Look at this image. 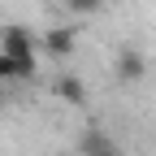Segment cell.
I'll use <instances>...</instances> for the list:
<instances>
[{
    "label": "cell",
    "instance_id": "6da1fadb",
    "mask_svg": "<svg viewBox=\"0 0 156 156\" xmlns=\"http://www.w3.org/2000/svg\"><path fill=\"white\" fill-rule=\"evenodd\" d=\"M0 52L17 56V61H39V35L22 22H9L0 26Z\"/></svg>",
    "mask_w": 156,
    "mask_h": 156
},
{
    "label": "cell",
    "instance_id": "7a4b0ae2",
    "mask_svg": "<svg viewBox=\"0 0 156 156\" xmlns=\"http://www.w3.org/2000/svg\"><path fill=\"white\" fill-rule=\"evenodd\" d=\"M39 52L56 56V61H69V56L78 52V30L74 26H48L44 35H39Z\"/></svg>",
    "mask_w": 156,
    "mask_h": 156
},
{
    "label": "cell",
    "instance_id": "3957f363",
    "mask_svg": "<svg viewBox=\"0 0 156 156\" xmlns=\"http://www.w3.org/2000/svg\"><path fill=\"white\" fill-rule=\"evenodd\" d=\"M113 74H117V83H122V87L143 83V78H147V56H143V48H122V52H117V61H113Z\"/></svg>",
    "mask_w": 156,
    "mask_h": 156
},
{
    "label": "cell",
    "instance_id": "277c9868",
    "mask_svg": "<svg viewBox=\"0 0 156 156\" xmlns=\"http://www.w3.org/2000/svg\"><path fill=\"white\" fill-rule=\"evenodd\" d=\"M39 74V61H17V56L0 52V83H30V78Z\"/></svg>",
    "mask_w": 156,
    "mask_h": 156
},
{
    "label": "cell",
    "instance_id": "5b68a950",
    "mask_svg": "<svg viewBox=\"0 0 156 156\" xmlns=\"http://www.w3.org/2000/svg\"><path fill=\"white\" fill-rule=\"evenodd\" d=\"M52 91H56V100H65V104H74V108L87 104V87H83L78 74H56V78H52Z\"/></svg>",
    "mask_w": 156,
    "mask_h": 156
},
{
    "label": "cell",
    "instance_id": "8992f818",
    "mask_svg": "<svg viewBox=\"0 0 156 156\" xmlns=\"http://www.w3.org/2000/svg\"><path fill=\"white\" fill-rule=\"evenodd\" d=\"M65 9L78 13V17H91V13H100V9H104V0H65Z\"/></svg>",
    "mask_w": 156,
    "mask_h": 156
},
{
    "label": "cell",
    "instance_id": "52a82bcc",
    "mask_svg": "<svg viewBox=\"0 0 156 156\" xmlns=\"http://www.w3.org/2000/svg\"><path fill=\"white\" fill-rule=\"evenodd\" d=\"M91 156H117V152H113V147H108V143H104V147H100V152H91Z\"/></svg>",
    "mask_w": 156,
    "mask_h": 156
},
{
    "label": "cell",
    "instance_id": "ba28073f",
    "mask_svg": "<svg viewBox=\"0 0 156 156\" xmlns=\"http://www.w3.org/2000/svg\"><path fill=\"white\" fill-rule=\"evenodd\" d=\"M5 100H9V87H5V83H0V108H5Z\"/></svg>",
    "mask_w": 156,
    "mask_h": 156
}]
</instances>
